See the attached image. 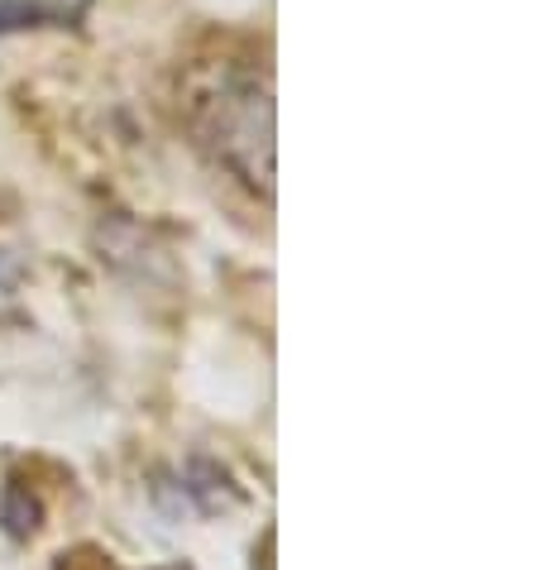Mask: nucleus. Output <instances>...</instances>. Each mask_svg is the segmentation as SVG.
I'll use <instances>...</instances> for the list:
<instances>
[{"label":"nucleus","mask_w":536,"mask_h":570,"mask_svg":"<svg viewBox=\"0 0 536 570\" xmlns=\"http://www.w3.org/2000/svg\"><path fill=\"white\" fill-rule=\"evenodd\" d=\"M0 522L14 532V537H29L39 528V503L24 494V489H10L6 494V509H0Z\"/></svg>","instance_id":"f257e3e1"}]
</instances>
